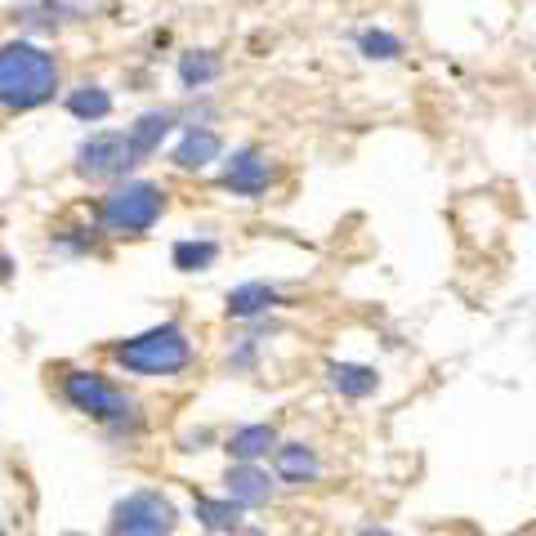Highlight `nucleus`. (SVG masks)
<instances>
[{
    "label": "nucleus",
    "mask_w": 536,
    "mask_h": 536,
    "mask_svg": "<svg viewBox=\"0 0 536 536\" xmlns=\"http://www.w3.org/2000/svg\"><path fill=\"white\" fill-rule=\"evenodd\" d=\"M59 90V63L50 50L32 41H5L0 45V108L5 112H32L54 99Z\"/></svg>",
    "instance_id": "nucleus-1"
},
{
    "label": "nucleus",
    "mask_w": 536,
    "mask_h": 536,
    "mask_svg": "<svg viewBox=\"0 0 536 536\" xmlns=\"http://www.w3.org/2000/svg\"><path fill=\"white\" fill-rule=\"evenodd\" d=\"M112 358L134 376H179L193 362V340H188V331L179 322H166V327H152L126 344H117Z\"/></svg>",
    "instance_id": "nucleus-2"
},
{
    "label": "nucleus",
    "mask_w": 536,
    "mask_h": 536,
    "mask_svg": "<svg viewBox=\"0 0 536 536\" xmlns=\"http://www.w3.org/2000/svg\"><path fill=\"white\" fill-rule=\"evenodd\" d=\"M161 210H166V193H161L157 184H148V179H126V184H117L108 197H103L99 219H103L108 233L139 237L157 224Z\"/></svg>",
    "instance_id": "nucleus-3"
},
{
    "label": "nucleus",
    "mask_w": 536,
    "mask_h": 536,
    "mask_svg": "<svg viewBox=\"0 0 536 536\" xmlns=\"http://www.w3.org/2000/svg\"><path fill=\"white\" fill-rule=\"evenodd\" d=\"M63 398L72 402L81 416L103 420V425H112V429H121L134 416V402L121 394L112 380H103L99 371H67L63 376Z\"/></svg>",
    "instance_id": "nucleus-4"
},
{
    "label": "nucleus",
    "mask_w": 536,
    "mask_h": 536,
    "mask_svg": "<svg viewBox=\"0 0 536 536\" xmlns=\"http://www.w3.org/2000/svg\"><path fill=\"white\" fill-rule=\"evenodd\" d=\"M134 166H139V152H134L130 134L103 130V134H90V139L76 148V175L90 179V184H99V179H121Z\"/></svg>",
    "instance_id": "nucleus-5"
},
{
    "label": "nucleus",
    "mask_w": 536,
    "mask_h": 536,
    "mask_svg": "<svg viewBox=\"0 0 536 536\" xmlns=\"http://www.w3.org/2000/svg\"><path fill=\"white\" fill-rule=\"evenodd\" d=\"M175 528L179 514L161 492H130L112 510V536H170Z\"/></svg>",
    "instance_id": "nucleus-6"
},
{
    "label": "nucleus",
    "mask_w": 536,
    "mask_h": 536,
    "mask_svg": "<svg viewBox=\"0 0 536 536\" xmlns=\"http://www.w3.org/2000/svg\"><path fill=\"white\" fill-rule=\"evenodd\" d=\"M268 184H273V161L255 148H237L233 157L224 161V188L237 197H264Z\"/></svg>",
    "instance_id": "nucleus-7"
},
{
    "label": "nucleus",
    "mask_w": 536,
    "mask_h": 536,
    "mask_svg": "<svg viewBox=\"0 0 536 536\" xmlns=\"http://www.w3.org/2000/svg\"><path fill=\"white\" fill-rule=\"evenodd\" d=\"M219 152H224V139H219L215 130L188 126L184 139H179V148H175V166L179 170H206L210 161H219Z\"/></svg>",
    "instance_id": "nucleus-8"
},
{
    "label": "nucleus",
    "mask_w": 536,
    "mask_h": 536,
    "mask_svg": "<svg viewBox=\"0 0 536 536\" xmlns=\"http://www.w3.org/2000/svg\"><path fill=\"white\" fill-rule=\"evenodd\" d=\"M224 483H228L224 492L233 496L237 505H264L268 496H273V478H268V474H264V469L255 465V461L233 465V469H228V478H224Z\"/></svg>",
    "instance_id": "nucleus-9"
},
{
    "label": "nucleus",
    "mask_w": 536,
    "mask_h": 536,
    "mask_svg": "<svg viewBox=\"0 0 536 536\" xmlns=\"http://www.w3.org/2000/svg\"><path fill=\"white\" fill-rule=\"evenodd\" d=\"M318 456H313V447H304V443H286V447H277V478L282 483H295V487H304V483H313L318 478Z\"/></svg>",
    "instance_id": "nucleus-10"
},
{
    "label": "nucleus",
    "mask_w": 536,
    "mask_h": 536,
    "mask_svg": "<svg viewBox=\"0 0 536 536\" xmlns=\"http://www.w3.org/2000/svg\"><path fill=\"white\" fill-rule=\"evenodd\" d=\"M170 130H175V112H166V108L143 112V117L130 126V143H134V152H139V161L152 157V152L161 148V139H166Z\"/></svg>",
    "instance_id": "nucleus-11"
},
{
    "label": "nucleus",
    "mask_w": 536,
    "mask_h": 536,
    "mask_svg": "<svg viewBox=\"0 0 536 536\" xmlns=\"http://www.w3.org/2000/svg\"><path fill=\"white\" fill-rule=\"evenodd\" d=\"M219 72H224L219 54H210V50H188V54H179V85H184L188 94H197V90H206L210 81H219Z\"/></svg>",
    "instance_id": "nucleus-12"
},
{
    "label": "nucleus",
    "mask_w": 536,
    "mask_h": 536,
    "mask_svg": "<svg viewBox=\"0 0 536 536\" xmlns=\"http://www.w3.org/2000/svg\"><path fill=\"white\" fill-rule=\"evenodd\" d=\"M277 304V291L268 282H246L237 291H228V313L233 318H260Z\"/></svg>",
    "instance_id": "nucleus-13"
},
{
    "label": "nucleus",
    "mask_w": 536,
    "mask_h": 536,
    "mask_svg": "<svg viewBox=\"0 0 536 536\" xmlns=\"http://www.w3.org/2000/svg\"><path fill=\"white\" fill-rule=\"evenodd\" d=\"M67 112L76 121H103L112 112V94L103 85H81V90L67 94Z\"/></svg>",
    "instance_id": "nucleus-14"
},
{
    "label": "nucleus",
    "mask_w": 536,
    "mask_h": 536,
    "mask_svg": "<svg viewBox=\"0 0 536 536\" xmlns=\"http://www.w3.org/2000/svg\"><path fill=\"white\" fill-rule=\"evenodd\" d=\"M331 385L340 389L344 398H371V394H376V385H380V380H376V371H371V367H353V362H335V367H331Z\"/></svg>",
    "instance_id": "nucleus-15"
},
{
    "label": "nucleus",
    "mask_w": 536,
    "mask_h": 536,
    "mask_svg": "<svg viewBox=\"0 0 536 536\" xmlns=\"http://www.w3.org/2000/svg\"><path fill=\"white\" fill-rule=\"evenodd\" d=\"M197 519L201 528L210 532H237V523H242V505L228 496V501H210V496H197Z\"/></svg>",
    "instance_id": "nucleus-16"
},
{
    "label": "nucleus",
    "mask_w": 536,
    "mask_h": 536,
    "mask_svg": "<svg viewBox=\"0 0 536 536\" xmlns=\"http://www.w3.org/2000/svg\"><path fill=\"white\" fill-rule=\"evenodd\" d=\"M170 260H175L179 273H206L219 260V242H210V237H201V242H175Z\"/></svg>",
    "instance_id": "nucleus-17"
},
{
    "label": "nucleus",
    "mask_w": 536,
    "mask_h": 536,
    "mask_svg": "<svg viewBox=\"0 0 536 536\" xmlns=\"http://www.w3.org/2000/svg\"><path fill=\"white\" fill-rule=\"evenodd\" d=\"M273 443H277V434L268 425H246V429H237V434L228 438V452H233L237 461H260Z\"/></svg>",
    "instance_id": "nucleus-18"
},
{
    "label": "nucleus",
    "mask_w": 536,
    "mask_h": 536,
    "mask_svg": "<svg viewBox=\"0 0 536 536\" xmlns=\"http://www.w3.org/2000/svg\"><path fill=\"white\" fill-rule=\"evenodd\" d=\"M358 50L367 54V59L385 63V59H398V54H402V41H398V36H389V32H380V27H367V32L358 36Z\"/></svg>",
    "instance_id": "nucleus-19"
},
{
    "label": "nucleus",
    "mask_w": 536,
    "mask_h": 536,
    "mask_svg": "<svg viewBox=\"0 0 536 536\" xmlns=\"http://www.w3.org/2000/svg\"><path fill=\"white\" fill-rule=\"evenodd\" d=\"M63 14H72V5H45V9H23V23L27 27H54V23H63Z\"/></svg>",
    "instance_id": "nucleus-20"
},
{
    "label": "nucleus",
    "mask_w": 536,
    "mask_h": 536,
    "mask_svg": "<svg viewBox=\"0 0 536 536\" xmlns=\"http://www.w3.org/2000/svg\"><path fill=\"white\" fill-rule=\"evenodd\" d=\"M5 277H9V260H5V255H0V282H5Z\"/></svg>",
    "instance_id": "nucleus-21"
},
{
    "label": "nucleus",
    "mask_w": 536,
    "mask_h": 536,
    "mask_svg": "<svg viewBox=\"0 0 536 536\" xmlns=\"http://www.w3.org/2000/svg\"><path fill=\"white\" fill-rule=\"evenodd\" d=\"M362 536H389V532H362Z\"/></svg>",
    "instance_id": "nucleus-22"
}]
</instances>
